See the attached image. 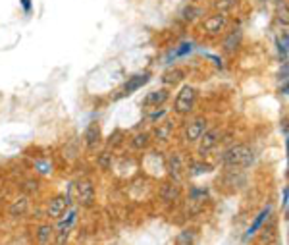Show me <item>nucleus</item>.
<instances>
[{"instance_id": "8", "label": "nucleus", "mask_w": 289, "mask_h": 245, "mask_svg": "<svg viewBox=\"0 0 289 245\" xmlns=\"http://www.w3.org/2000/svg\"><path fill=\"white\" fill-rule=\"evenodd\" d=\"M166 168H168L170 176L174 179L181 178V174H183V170H185V164H183L181 155H179V153H172V155L168 156V160H166Z\"/></svg>"}, {"instance_id": "19", "label": "nucleus", "mask_w": 289, "mask_h": 245, "mask_svg": "<svg viewBox=\"0 0 289 245\" xmlns=\"http://www.w3.org/2000/svg\"><path fill=\"white\" fill-rule=\"evenodd\" d=\"M210 170H212V166H210V164H206V162H191L187 172H189V176H193V178H195V176L208 174Z\"/></svg>"}, {"instance_id": "10", "label": "nucleus", "mask_w": 289, "mask_h": 245, "mask_svg": "<svg viewBox=\"0 0 289 245\" xmlns=\"http://www.w3.org/2000/svg\"><path fill=\"white\" fill-rule=\"evenodd\" d=\"M168 97H170L168 89L153 91V93L147 95V99L143 101V105H145V106H155V108H158V106H162V105L168 101Z\"/></svg>"}, {"instance_id": "1", "label": "nucleus", "mask_w": 289, "mask_h": 245, "mask_svg": "<svg viewBox=\"0 0 289 245\" xmlns=\"http://www.w3.org/2000/svg\"><path fill=\"white\" fill-rule=\"evenodd\" d=\"M222 164L225 168H249L255 164V151L247 145H231L222 153Z\"/></svg>"}, {"instance_id": "20", "label": "nucleus", "mask_w": 289, "mask_h": 245, "mask_svg": "<svg viewBox=\"0 0 289 245\" xmlns=\"http://www.w3.org/2000/svg\"><path fill=\"white\" fill-rule=\"evenodd\" d=\"M151 143V135L149 134H137L131 139V145H133V149H147V145Z\"/></svg>"}, {"instance_id": "11", "label": "nucleus", "mask_w": 289, "mask_h": 245, "mask_svg": "<svg viewBox=\"0 0 289 245\" xmlns=\"http://www.w3.org/2000/svg\"><path fill=\"white\" fill-rule=\"evenodd\" d=\"M241 39H243V33H241V29H233L227 37H225V41H224V50L225 52H235L239 45H241Z\"/></svg>"}, {"instance_id": "27", "label": "nucleus", "mask_w": 289, "mask_h": 245, "mask_svg": "<svg viewBox=\"0 0 289 245\" xmlns=\"http://www.w3.org/2000/svg\"><path fill=\"white\" fill-rule=\"evenodd\" d=\"M98 164H100L102 170H108L110 168V155L108 153H102V155L98 156Z\"/></svg>"}, {"instance_id": "29", "label": "nucleus", "mask_w": 289, "mask_h": 245, "mask_svg": "<svg viewBox=\"0 0 289 245\" xmlns=\"http://www.w3.org/2000/svg\"><path fill=\"white\" fill-rule=\"evenodd\" d=\"M22 6L25 12H29L31 10V0H22Z\"/></svg>"}, {"instance_id": "15", "label": "nucleus", "mask_w": 289, "mask_h": 245, "mask_svg": "<svg viewBox=\"0 0 289 245\" xmlns=\"http://www.w3.org/2000/svg\"><path fill=\"white\" fill-rule=\"evenodd\" d=\"M98 141H100V128L96 126V124H91L89 128H87V132H85V143H87V149H96V145H98Z\"/></svg>"}, {"instance_id": "6", "label": "nucleus", "mask_w": 289, "mask_h": 245, "mask_svg": "<svg viewBox=\"0 0 289 245\" xmlns=\"http://www.w3.org/2000/svg\"><path fill=\"white\" fill-rule=\"evenodd\" d=\"M77 201L83 207H91L95 203V185L91 183L89 179L77 183Z\"/></svg>"}, {"instance_id": "18", "label": "nucleus", "mask_w": 289, "mask_h": 245, "mask_svg": "<svg viewBox=\"0 0 289 245\" xmlns=\"http://www.w3.org/2000/svg\"><path fill=\"white\" fill-rule=\"evenodd\" d=\"M183 77H185V71L176 68V70L166 71V73L162 75V81H164V85H178L179 81H183Z\"/></svg>"}, {"instance_id": "9", "label": "nucleus", "mask_w": 289, "mask_h": 245, "mask_svg": "<svg viewBox=\"0 0 289 245\" xmlns=\"http://www.w3.org/2000/svg\"><path fill=\"white\" fill-rule=\"evenodd\" d=\"M149 79H151V73H149V71H145V73H137V75H133V77L128 79V83H126L124 91H126L128 95H131V93L141 89L145 83H149Z\"/></svg>"}, {"instance_id": "24", "label": "nucleus", "mask_w": 289, "mask_h": 245, "mask_svg": "<svg viewBox=\"0 0 289 245\" xmlns=\"http://www.w3.org/2000/svg\"><path fill=\"white\" fill-rule=\"evenodd\" d=\"M73 222H75V209H71V210L67 212L66 218H64V220H60V224H58V226H60V230H64V228H69V226H71Z\"/></svg>"}, {"instance_id": "22", "label": "nucleus", "mask_w": 289, "mask_h": 245, "mask_svg": "<svg viewBox=\"0 0 289 245\" xmlns=\"http://www.w3.org/2000/svg\"><path fill=\"white\" fill-rule=\"evenodd\" d=\"M195 244V232L193 230H183L178 236V245H193Z\"/></svg>"}, {"instance_id": "16", "label": "nucleus", "mask_w": 289, "mask_h": 245, "mask_svg": "<svg viewBox=\"0 0 289 245\" xmlns=\"http://www.w3.org/2000/svg\"><path fill=\"white\" fill-rule=\"evenodd\" d=\"M52 238H54V228L50 224L39 226V230H37V242H39V245H50Z\"/></svg>"}, {"instance_id": "21", "label": "nucleus", "mask_w": 289, "mask_h": 245, "mask_svg": "<svg viewBox=\"0 0 289 245\" xmlns=\"http://www.w3.org/2000/svg\"><path fill=\"white\" fill-rule=\"evenodd\" d=\"M181 16H183V20H189V22H193V20H197L199 16H202V10L191 4V6H187V8L183 10V14H181Z\"/></svg>"}, {"instance_id": "17", "label": "nucleus", "mask_w": 289, "mask_h": 245, "mask_svg": "<svg viewBox=\"0 0 289 245\" xmlns=\"http://www.w3.org/2000/svg\"><path fill=\"white\" fill-rule=\"evenodd\" d=\"M270 212H272V207H266V209H262V210H260V214H258V216L255 218V222L251 224V228L247 230V236H245V240H249L251 236H255V234H257V230H258V228L262 226V222L266 220Z\"/></svg>"}, {"instance_id": "7", "label": "nucleus", "mask_w": 289, "mask_h": 245, "mask_svg": "<svg viewBox=\"0 0 289 245\" xmlns=\"http://www.w3.org/2000/svg\"><path fill=\"white\" fill-rule=\"evenodd\" d=\"M67 205H69V197H64V195H58L48 203V216L50 218H62L64 212H66Z\"/></svg>"}, {"instance_id": "28", "label": "nucleus", "mask_w": 289, "mask_h": 245, "mask_svg": "<svg viewBox=\"0 0 289 245\" xmlns=\"http://www.w3.org/2000/svg\"><path fill=\"white\" fill-rule=\"evenodd\" d=\"M191 50H193V45H191V43H183V45L174 52V56H183V54H187V52H191Z\"/></svg>"}, {"instance_id": "2", "label": "nucleus", "mask_w": 289, "mask_h": 245, "mask_svg": "<svg viewBox=\"0 0 289 245\" xmlns=\"http://www.w3.org/2000/svg\"><path fill=\"white\" fill-rule=\"evenodd\" d=\"M195 103H197V89L191 85H183L174 101V110L178 114H189L195 108Z\"/></svg>"}, {"instance_id": "23", "label": "nucleus", "mask_w": 289, "mask_h": 245, "mask_svg": "<svg viewBox=\"0 0 289 245\" xmlns=\"http://www.w3.org/2000/svg\"><path fill=\"white\" fill-rule=\"evenodd\" d=\"M35 170L43 176H50L52 174V162L50 160H37L35 162Z\"/></svg>"}, {"instance_id": "4", "label": "nucleus", "mask_w": 289, "mask_h": 245, "mask_svg": "<svg viewBox=\"0 0 289 245\" xmlns=\"http://www.w3.org/2000/svg\"><path fill=\"white\" fill-rule=\"evenodd\" d=\"M225 27H227V16L224 12H216L202 22V29L208 35H220Z\"/></svg>"}, {"instance_id": "25", "label": "nucleus", "mask_w": 289, "mask_h": 245, "mask_svg": "<svg viewBox=\"0 0 289 245\" xmlns=\"http://www.w3.org/2000/svg\"><path fill=\"white\" fill-rule=\"evenodd\" d=\"M67 238H69V228L60 230V232H58V236H56V245H66Z\"/></svg>"}, {"instance_id": "5", "label": "nucleus", "mask_w": 289, "mask_h": 245, "mask_svg": "<svg viewBox=\"0 0 289 245\" xmlns=\"http://www.w3.org/2000/svg\"><path fill=\"white\" fill-rule=\"evenodd\" d=\"M218 141H220V132H218V130H206V132L199 137V147H197L199 155L206 156L216 145H218Z\"/></svg>"}, {"instance_id": "13", "label": "nucleus", "mask_w": 289, "mask_h": 245, "mask_svg": "<svg viewBox=\"0 0 289 245\" xmlns=\"http://www.w3.org/2000/svg\"><path fill=\"white\" fill-rule=\"evenodd\" d=\"M172 132H174V126H172V122H158V124H156V128H155L156 141H162V143L170 141Z\"/></svg>"}, {"instance_id": "12", "label": "nucleus", "mask_w": 289, "mask_h": 245, "mask_svg": "<svg viewBox=\"0 0 289 245\" xmlns=\"http://www.w3.org/2000/svg\"><path fill=\"white\" fill-rule=\"evenodd\" d=\"M179 193H181V187H179L178 181L164 183V185H162V191H160L162 199L166 201V203H172V201H176L179 197Z\"/></svg>"}, {"instance_id": "26", "label": "nucleus", "mask_w": 289, "mask_h": 245, "mask_svg": "<svg viewBox=\"0 0 289 245\" xmlns=\"http://www.w3.org/2000/svg\"><path fill=\"white\" fill-rule=\"evenodd\" d=\"M164 116H166V108H160V110H155V112H153V114L149 116V120H151L153 124H158V122H160V120H162Z\"/></svg>"}, {"instance_id": "14", "label": "nucleus", "mask_w": 289, "mask_h": 245, "mask_svg": "<svg viewBox=\"0 0 289 245\" xmlns=\"http://www.w3.org/2000/svg\"><path fill=\"white\" fill-rule=\"evenodd\" d=\"M27 209H29V199L25 195H22V197H18L16 201H12V205H10V216L20 218V216H23L27 212Z\"/></svg>"}, {"instance_id": "3", "label": "nucleus", "mask_w": 289, "mask_h": 245, "mask_svg": "<svg viewBox=\"0 0 289 245\" xmlns=\"http://www.w3.org/2000/svg\"><path fill=\"white\" fill-rule=\"evenodd\" d=\"M206 118H202V116H199V118H193L191 122H187L185 124V130H183V139L187 141V143H197L199 141V137L204 132H206Z\"/></svg>"}]
</instances>
